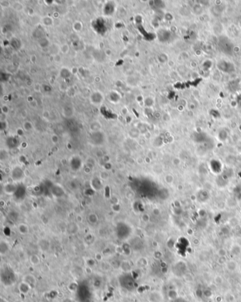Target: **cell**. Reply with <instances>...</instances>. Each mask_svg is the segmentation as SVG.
<instances>
[{
	"label": "cell",
	"mask_w": 241,
	"mask_h": 302,
	"mask_svg": "<svg viewBox=\"0 0 241 302\" xmlns=\"http://www.w3.org/2000/svg\"><path fill=\"white\" fill-rule=\"evenodd\" d=\"M100 177L102 180H106L109 177V174L106 172H101L100 174Z\"/></svg>",
	"instance_id": "obj_15"
},
{
	"label": "cell",
	"mask_w": 241,
	"mask_h": 302,
	"mask_svg": "<svg viewBox=\"0 0 241 302\" xmlns=\"http://www.w3.org/2000/svg\"><path fill=\"white\" fill-rule=\"evenodd\" d=\"M4 189H5V192H6V194H14V193L16 192V186L11 183L7 184L6 185H5Z\"/></svg>",
	"instance_id": "obj_12"
},
{
	"label": "cell",
	"mask_w": 241,
	"mask_h": 302,
	"mask_svg": "<svg viewBox=\"0 0 241 302\" xmlns=\"http://www.w3.org/2000/svg\"><path fill=\"white\" fill-rule=\"evenodd\" d=\"M119 204H115V205H112V209H113L114 211L115 212H119Z\"/></svg>",
	"instance_id": "obj_20"
},
{
	"label": "cell",
	"mask_w": 241,
	"mask_h": 302,
	"mask_svg": "<svg viewBox=\"0 0 241 302\" xmlns=\"http://www.w3.org/2000/svg\"><path fill=\"white\" fill-rule=\"evenodd\" d=\"M142 220H143L144 222H148L149 220V216L147 214H144L142 215Z\"/></svg>",
	"instance_id": "obj_21"
},
{
	"label": "cell",
	"mask_w": 241,
	"mask_h": 302,
	"mask_svg": "<svg viewBox=\"0 0 241 302\" xmlns=\"http://www.w3.org/2000/svg\"><path fill=\"white\" fill-rule=\"evenodd\" d=\"M84 271L85 272H86L87 275H91V274L92 273V268L91 267H89V266H86V268H84Z\"/></svg>",
	"instance_id": "obj_19"
},
{
	"label": "cell",
	"mask_w": 241,
	"mask_h": 302,
	"mask_svg": "<svg viewBox=\"0 0 241 302\" xmlns=\"http://www.w3.org/2000/svg\"><path fill=\"white\" fill-rule=\"evenodd\" d=\"M18 232H19L20 234H23V235H26L29 232V227L26 224L21 223L20 225H18Z\"/></svg>",
	"instance_id": "obj_11"
},
{
	"label": "cell",
	"mask_w": 241,
	"mask_h": 302,
	"mask_svg": "<svg viewBox=\"0 0 241 302\" xmlns=\"http://www.w3.org/2000/svg\"><path fill=\"white\" fill-rule=\"evenodd\" d=\"M88 223L91 224V225H95V224H96L98 221V216H97V215L95 214V213H90V214L88 215Z\"/></svg>",
	"instance_id": "obj_13"
},
{
	"label": "cell",
	"mask_w": 241,
	"mask_h": 302,
	"mask_svg": "<svg viewBox=\"0 0 241 302\" xmlns=\"http://www.w3.org/2000/svg\"><path fill=\"white\" fill-rule=\"evenodd\" d=\"M120 282L122 287L128 289V290H132L134 287V279H132V277L128 275L123 276L120 279Z\"/></svg>",
	"instance_id": "obj_1"
},
{
	"label": "cell",
	"mask_w": 241,
	"mask_h": 302,
	"mask_svg": "<svg viewBox=\"0 0 241 302\" xmlns=\"http://www.w3.org/2000/svg\"><path fill=\"white\" fill-rule=\"evenodd\" d=\"M67 232L70 234H74L77 233L78 230H79V227H78L77 225H76L75 223H71L67 225Z\"/></svg>",
	"instance_id": "obj_9"
},
{
	"label": "cell",
	"mask_w": 241,
	"mask_h": 302,
	"mask_svg": "<svg viewBox=\"0 0 241 302\" xmlns=\"http://www.w3.org/2000/svg\"><path fill=\"white\" fill-rule=\"evenodd\" d=\"M24 128H25L26 131H29V130H31V128H32V124H31V122H29V121H26V122L24 124Z\"/></svg>",
	"instance_id": "obj_17"
},
{
	"label": "cell",
	"mask_w": 241,
	"mask_h": 302,
	"mask_svg": "<svg viewBox=\"0 0 241 302\" xmlns=\"http://www.w3.org/2000/svg\"><path fill=\"white\" fill-rule=\"evenodd\" d=\"M77 220L78 222H79V223H81V222L83 221V218L81 216V215H77Z\"/></svg>",
	"instance_id": "obj_24"
},
{
	"label": "cell",
	"mask_w": 241,
	"mask_h": 302,
	"mask_svg": "<svg viewBox=\"0 0 241 302\" xmlns=\"http://www.w3.org/2000/svg\"><path fill=\"white\" fill-rule=\"evenodd\" d=\"M4 172L6 173V174H11V172H12V170H11V169H10V168H9V167H6V168H5V169H4Z\"/></svg>",
	"instance_id": "obj_22"
},
{
	"label": "cell",
	"mask_w": 241,
	"mask_h": 302,
	"mask_svg": "<svg viewBox=\"0 0 241 302\" xmlns=\"http://www.w3.org/2000/svg\"><path fill=\"white\" fill-rule=\"evenodd\" d=\"M86 263H87V265L89 267H92L95 265L96 263V260L95 259H88L87 261H86Z\"/></svg>",
	"instance_id": "obj_18"
},
{
	"label": "cell",
	"mask_w": 241,
	"mask_h": 302,
	"mask_svg": "<svg viewBox=\"0 0 241 302\" xmlns=\"http://www.w3.org/2000/svg\"><path fill=\"white\" fill-rule=\"evenodd\" d=\"M11 177L14 181H20L23 178V172L19 167H16L11 172Z\"/></svg>",
	"instance_id": "obj_2"
},
{
	"label": "cell",
	"mask_w": 241,
	"mask_h": 302,
	"mask_svg": "<svg viewBox=\"0 0 241 302\" xmlns=\"http://www.w3.org/2000/svg\"><path fill=\"white\" fill-rule=\"evenodd\" d=\"M91 188L95 191H100L103 189V184L101 183V181L97 178H94L91 180Z\"/></svg>",
	"instance_id": "obj_5"
},
{
	"label": "cell",
	"mask_w": 241,
	"mask_h": 302,
	"mask_svg": "<svg viewBox=\"0 0 241 302\" xmlns=\"http://www.w3.org/2000/svg\"><path fill=\"white\" fill-rule=\"evenodd\" d=\"M95 260H96V261H101L102 260H103V256H102L101 253H97L95 254Z\"/></svg>",
	"instance_id": "obj_16"
},
{
	"label": "cell",
	"mask_w": 241,
	"mask_h": 302,
	"mask_svg": "<svg viewBox=\"0 0 241 302\" xmlns=\"http://www.w3.org/2000/svg\"><path fill=\"white\" fill-rule=\"evenodd\" d=\"M29 261H30L31 264L33 266H37V265H40L41 263V258H40L39 256H38L37 254H32L29 258Z\"/></svg>",
	"instance_id": "obj_8"
},
{
	"label": "cell",
	"mask_w": 241,
	"mask_h": 302,
	"mask_svg": "<svg viewBox=\"0 0 241 302\" xmlns=\"http://www.w3.org/2000/svg\"><path fill=\"white\" fill-rule=\"evenodd\" d=\"M217 67L220 70L227 73L233 72L234 69H234L233 64L228 63V62H225V61H223V62H220L219 63L217 64Z\"/></svg>",
	"instance_id": "obj_4"
},
{
	"label": "cell",
	"mask_w": 241,
	"mask_h": 302,
	"mask_svg": "<svg viewBox=\"0 0 241 302\" xmlns=\"http://www.w3.org/2000/svg\"><path fill=\"white\" fill-rule=\"evenodd\" d=\"M22 281L28 284L31 288L36 287V284H37V279L32 274H26V275H24L22 278Z\"/></svg>",
	"instance_id": "obj_3"
},
{
	"label": "cell",
	"mask_w": 241,
	"mask_h": 302,
	"mask_svg": "<svg viewBox=\"0 0 241 302\" xmlns=\"http://www.w3.org/2000/svg\"><path fill=\"white\" fill-rule=\"evenodd\" d=\"M9 250V247L7 243L4 242V241H1L0 242V253H1V254L2 256L4 254H6L8 253Z\"/></svg>",
	"instance_id": "obj_10"
},
{
	"label": "cell",
	"mask_w": 241,
	"mask_h": 302,
	"mask_svg": "<svg viewBox=\"0 0 241 302\" xmlns=\"http://www.w3.org/2000/svg\"><path fill=\"white\" fill-rule=\"evenodd\" d=\"M52 140L54 142V143H58V138L57 136H53L52 137Z\"/></svg>",
	"instance_id": "obj_23"
},
{
	"label": "cell",
	"mask_w": 241,
	"mask_h": 302,
	"mask_svg": "<svg viewBox=\"0 0 241 302\" xmlns=\"http://www.w3.org/2000/svg\"><path fill=\"white\" fill-rule=\"evenodd\" d=\"M4 203H5L4 201V200H1V201H0V203H1V207H3V206H4Z\"/></svg>",
	"instance_id": "obj_26"
},
{
	"label": "cell",
	"mask_w": 241,
	"mask_h": 302,
	"mask_svg": "<svg viewBox=\"0 0 241 302\" xmlns=\"http://www.w3.org/2000/svg\"><path fill=\"white\" fill-rule=\"evenodd\" d=\"M119 268H120L121 270L124 272H130L132 270V265L130 264V263L128 261H124L120 263Z\"/></svg>",
	"instance_id": "obj_7"
},
{
	"label": "cell",
	"mask_w": 241,
	"mask_h": 302,
	"mask_svg": "<svg viewBox=\"0 0 241 302\" xmlns=\"http://www.w3.org/2000/svg\"><path fill=\"white\" fill-rule=\"evenodd\" d=\"M31 289H32V288H31L28 284L26 283V282H23V281L18 284V290L20 291L21 293H22V294H26L28 293H29V291L31 290Z\"/></svg>",
	"instance_id": "obj_6"
},
{
	"label": "cell",
	"mask_w": 241,
	"mask_h": 302,
	"mask_svg": "<svg viewBox=\"0 0 241 302\" xmlns=\"http://www.w3.org/2000/svg\"><path fill=\"white\" fill-rule=\"evenodd\" d=\"M62 302H73V301L69 298H63V300H62Z\"/></svg>",
	"instance_id": "obj_25"
},
{
	"label": "cell",
	"mask_w": 241,
	"mask_h": 302,
	"mask_svg": "<svg viewBox=\"0 0 241 302\" xmlns=\"http://www.w3.org/2000/svg\"><path fill=\"white\" fill-rule=\"evenodd\" d=\"M147 264V261L145 258H141L137 261V265L139 267H144Z\"/></svg>",
	"instance_id": "obj_14"
}]
</instances>
